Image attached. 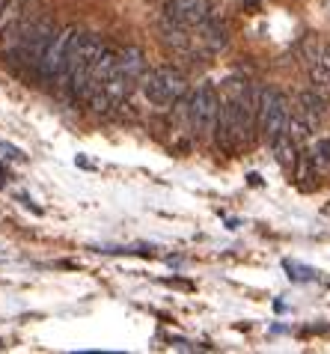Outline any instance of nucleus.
I'll return each instance as SVG.
<instances>
[{
	"instance_id": "obj_5",
	"label": "nucleus",
	"mask_w": 330,
	"mask_h": 354,
	"mask_svg": "<svg viewBox=\"0 0 330 354\" xmlns=\"http://www.w3.org/2000/svg\"><path fill=\"white\" fill-rule=\"evenodd\" d=\"M57 36V27L48 15H39L36 21L30 24V30L24 33L21 45H18V54H15V63L18 68H27V72L36 75L39 63H42V57L48 51V45H51V39Z\"/></svg>"
},
{
	"instance_id": "obj_6",
	"label": "nucleus",
	"mask_w": 330,
	"mask_h": 354,
	"mask_svg": "<svg viewBox=\"0 0 330 354\" xmlns=\"http://www.w3.org/2000/svg\"><path fill=\"white\" fill-rule=\"evenodd\" d=\"M289 113H292V107H289V98L274 90V86H268V90H262V102H259V134L262 140L271 143L277 134L286 131L289 125Z\"/></svg>"
},
{
	"instance_id": "obj_17",
	"label": "nucleus",
	"mask_w": 330,
	"mask_h": 354,
	"mask_svg": "<svg viewBox=\"0 0 330 354\" xmlns=\"http://www.w3.org/2000/svg\"><path fill=\"white\" fill-rule=\"evenodd\" d=\"M6 182V170H3V167H0V185H3Z\"/></svg>"
},
{
	"instance_id": "obj_11",
	"label": "nucleus",
	"mask_w": 330,
	"mask_h": 354,
	"mask_svg": "<svg viewBox=\"0 0 330 354\" xmlns=\"http://www.w3.org/2000/svg\"><path fill=\"white\" fill-rule=\"evenodd\" d=\"M200 36H197V42H202L208 48V51H220V48H226V42H229V36H226V27H223L217 18H206V21H202L200 27Z\"/></svg>"
},
{
	"instance_id": "obj_12",
	"label": "nucleus",
	"mask_w": 330,
	"mask_h": 354,
	"mask_svg": "<svg viewBox=\"0 0 330 354\" xmlns=\"http://www.w3.org/2000/svg\"><path fill=\"white\" fill-rule=\"evenodd\" d=\"M298 111L304 113L313 125H318L324 120V113H327V102H324V95L318 90H304L298 95Z\"/></svg>"
},
{
	"instance_id": "obj_10",
	"label": "nucleus",
	"mask_w": 330,
	"mask_h": 354,
	"mask_svg": "<svg viewBox=\"0 0 330 354\" xmlns=\"http://www.w3.org/2000/svg\"><path fill=\"white\" fill-rule=\"evenodd\" d=\"M271 152H274V158L283 170H298V161H300L298 158V143L289 137V131L277 134L274 140H271Z\"/></svg>"
},
{
	"instance_id": "obj_14",
	"label": "nucleus",
	"mask_w": 330,
	"mask_h": 354,
	"mask_svg": "<svg viewBox=\"0 0 330 354\" xmlns=\"http://www.w3.org/2000/svg\"><path fill=\"white\" fill-rule=\"evenodd\" d=\"M309 75H313L316 86H327L330 84V48H322V51L313 57V68H309Z\"/></svg>"
},
{
	"instance_id": "obj_13",
	"label": "nucleus",
	"mask_w": 330,
	"mask_h": 354,
	"mask_svg": "<svg viewBox=\"0 0 330 354\" xmlns=\"http://www.w3.org/2000/svg\"><path fill=\"white\" fill-rule=\"evenodd\" d=\"M286 131H289V137L298 143V146H304V143H309L313 140V131H316V125L307 120L300 111H295V113H289V125H286Z\"/></svg>"
},
{
	"instance_id": "obj_15",
	"label": "nucleus",
	"mask_w": 330,
	"mask_h": 354,
	"mask_svg": "<svg viewBox=\"0 0 330 354\" xmlns=\"http://www.w3.org/2000/svg\"><path fill=\"white\" fill-rule=\"evenodd\" d=\"M309 158L318 167V173H330V137H318L309 143Z\"/></svg>"
},
{
	"instance_id": "obj_8",
	"label": "nucleus",
	"mask_w": 330,
	"mask_h": 354,
	"mask_svg": "<svg viewBox=\"0 0 330 354\" xmlns=\"http://www.w3.org/2000/svg\"><path fill=\"white\" fill-rule=\"evenodd\" d=\"M164 12L184 27H200L211 15V3L208 0H167Z\"/></svg>"
},
{
	"instance_id": "obj_3",
	"label": "nucleus",
	"mask_w": 330,
	"mask_h": 354,
	"mask_svg": "<svg viewBox=\"0 0 330 354\" xmlns=\"http://www.w3.org/2000/svg\"><path fill=\"white\" fill-rule=\"evenodd\" d=\"M140 86H143V95L158 107L179 104L182 98L188 95V81H184V75L176 72V68H170V66H161V68L146 72Z\"/></svg>"
},
{
	"instance_id": "obj_9",
	"label": "nucleus",
	"mask_w": 330,
	"mask_h": 354,
	"mask_svg": "<svg viewBox=\"0 0 330 354\" xmlns=\"http://www.w3.org/2000/svg\"><path fill=\"white\" fill-rule=\"evenodd\" d=\"M116 63H119V51L113 45H104L101 42V51L95 57V66H93V75H90V90H86V102H90L93 93H99L108 86V81L116 72Z\"/></svg>"
},
{
	"instance_id": "obj_1",
	"label": "nucleus",
	"mask_w": 330,
	"mask_h": 354,
	"mask_svg": "<svg viewBox=\"0 0 330 354\" xmlns=\"http://www.w3.org/2000/svg\"><path fill=\"white\" fill-rule=\"evenodd\" d=\"M101 51V39L95 33H81L77 39L75 51H72V63H69V72L63 77V86H69V93L77 98H86V90H90V75H93V66H95V57Z\"/></svg>"
},
{
	"instance_id": "obj_16",
	"label": "nucleus",
	"mask_w": 330,
	"mask_h": 354,
	"mask_svg": "<svg viewBox=\"0 0 330 354\" xmlns=\"http://www.w3.org/2000/svg\"><path fill=\"white\" fill-rule=\"evenodd\" d=\"M6 9H9V0H0V18H3Z\"/></svg>"
},
{
	"instance_id": "obj_4",
	"label": "nucleus",
	"mask_w": 330,
	"mask_h": 354,
	"mask_svg": "<svg viewBox=\"0 0 330 354\" xmlns=\"http://www.w3.org/2000/svg\"><path fill=\"white\" fill-rule=\"evenodd\" d=\"M143 75H146V54L140 51V48H122L119 51V63H116V72L113 77L108 81V86H104V93H108L116 102H122V98H128V93L143 81Z\"/></svg>"
},
{
	"instance_id": "obj_2",
	"label": "nucleus",
	"mask_w": 330,
	"mask_h": 354,
	"mask_svg": "<svg viewBox=\"0 0 330 354\" xmlns=\"http://www.w3.org/2000/svg\"><path fill=\"white\" fill-rule=\"evenodd\" d=\"M81 39V30L77 27H66V30H57V36L51 39L48 51L42 57V63L36 68V77L42 84H60L66 72H69V63H72V51Z\"/></svg>"
},
{
	"instance_id": "obj_7",
	"label": "nucleus",
	"mask_w": 330,
	"mask_h": 354,
	"mask_svg": "<svg viewBox=\"0 0 330 354\" xmlns=\"http://www.w3.org/2000/svg\"><path fill=\"white\" fill-rule=\"evenodd\" d=\"M217 116H220V98H217V93H215V86H211V84H200L197 90L191 93V98H188V120H191V129L197 131V134L215 131Z\"/></svg>"
},
{
	"instance_id": "obj_18",
	"label": "nucleus",
	"mask_w": 330,
	"mask_h": 354,
	"mask_svg": "<svg viewBox=\"0 0 330 354\" xmlns=\"http://www.w3.org/2000/svg\"><path fill=\"white\" fill-rule=\"evenodd\" d=\"M253 3H256V0H253Z\"/></svg>"
}]
</instances>
